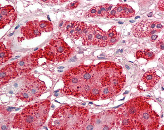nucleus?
<instances>
[{
    "instance_id": "nucleus-49",
    "label": "nucleus",
    "mask_w": 164,
    "mask_h": 130,
    "mask_svg": "<svg viewBox=\"0 0 164 130\" xmlns=\"http://www.w3.org/2000/svg\"><path fill=\"white\" fill-rule=\"evenodd\" d=\"M118 23H121V24H123V22H118Z\"/></svg>"
},
{
    "instance_id": "nucleus-38",
    "label": "nucleus",
    "mask_w": 164,
    "mask_h": 130,
    "mask_svg": "<svg viewBox=\"0 0 164 130\" xmlns=\"http://www.w3.org/2000/svg\"><path fill=\"white\" fill-rule=\"evenodd\" d=\"M164 28V26L161 25L160 22H157L156 26V28L158 29V30H162Z\"/></svg>"
},
{
    "instance_id": "nucleus-17",
    "label": "nucleus",
    "mask_w": 164,
    "mask_h": 130,
    "mask_svg": "<svg viewBox=\"0 0 164 130\" xmlns=\"http://www.w3.org/2000/svg\"><path fill=\"white\" fill-rule=\"evenodd\" d=\"M97 27L98 26L96 25H89L87 32L85 36L82 37V44L84 45L89 46L92 45Z\"/></svg>"
},
{
    "instance_id": "nucleus-7",
    "label": "nucleus",
    "mask_w": 164,
    "mask_h": 130,
    "mask_svg": "<svg viewBox=\"0 0 164 130\" xmlns=\"http://www.w3.org/2000/svg\"><path fill=\"white\" fill-rule=\"evenodd\" d=\"M90 118L94 125V129L103 130L113 129L116 124V110L104 111L93 115Z\"/></svg>"
},
{
    "instance_id": "nucleus-45",
    "label": "nucleus",
    "mask_w": 164,
    "mask_h": 130,
    "mask_svg": "<svg viewBox=\"0 0 164 130\" xmlns=\"http://www.w3.org/2000/svg\"><path fill=\"white\" fill-rule=\"evenodd\" d=\"M98 58H99V59H105V58H104V57H98Z\"/></svg>"
},
{
    "instance_id": "nucleus-9",
    "label": "nucleus",
    "mask_w": 164,
    "mask_h": 130,
    "mask_svg": "<svg viewBox=\"0 0 164 130\" xmlns=\"http://www.w3.org/2000/svg\"><path fill=\"white\" fill-rule=\"evenodd\" d=\"M43 50L40 49L34 54L26 56L17 60V68L19 74H26L39 65L38 60L43 57Z\"/></svg>"
},
{
    "instance_id": "nucleus-1",
    "label": "nucleus",
    "mask_w": 164,
    "mask_h": 130,
    "mask_svg": "<svg viewBox=\"0 0 164 130\" xmlns=\"http://www.w3.org/2000/svg\"><path fill=\"white\" fill-rule=\"evenodd\" d=\"M89 116L87 108L64 105L54 111L48 127L53 130H81Z\"/></svg>"
},
{
    "instance_id": "nucleus-23",
    "label": "nucleus",
    "mask_w": 164,
    "mask_h": 130,
    "mask_svg": "<svg viewBox=\"0 0 164 130\" xmlns=\"http://www.w3.org/2000/svg\"><path fill=\"white\" fill-rule=\"evenodd\" d=\"M39 27L42 32H49L52 31L54 28L53 25L50 21L46 20L40 21Z\"/></svg>"
},
{
    "instance_id": "nucleus-30",
    "label": "nucleus",
    "mask_w": 164,
    "mask_h": 130,
    "mask_svg": "<svg viewBox=\"0 0 164 130\" xmlns=\"http://www.w3.org/2000/svg\"><path fill=\"white\" fill-rule=\"evenodd\" d=\"M97 10L96 7H93L89 10L85 14V16L86 17H96Z\"/></svg>"
},
{
    "instance_id": "nucleus-22",
    "label": "nucleus",
    "mask_w": 164,
    "mask_h": 130,
    "mask_svg": "<svg viewBox=\"0 0 164 130\" xmlns=\"http://www.w3.org/2000/svg\"><path fill=\"white\" fill-rule=\"evenodd\" d=\"M135 11L126 4H123V11L120 15V18H129L134 17Z\"/></svg>"
},
{
    "instance_id": "nucleus-34",
    "label": "nucleus",
    "mask_w": 164,
    "mask_h": 130,
    "mask_svg": "<svg viewBox=\"0 0 164 130\" xmlns=\"http://www.w3.org/2000/svg\"><path fill=\"white\" fill-rule=\"evenodd\" d=\"M79 2L78 1L72 2L66 7V9H67V10H73L75 8H77V6L79 5Z\"/></svg>"
},
{
    "instance_id": "nucleus-50",
    "label": "nucleus",
    "mask_w": 164,
    "mask_h": 130,
    "mask_svg": "<svg viewBox=\"0 0 164 130\" xmlns=\"http://www.w3.org/2000/svg\"><path fill=\"white\" fill-rule=\"evenodd\" d=\"M64 68V67H59V68Z\"/></svg>"
},
{
    "instance_id": "nucleus-3",
    "label": "nucleus",
    "mask_w": 164,
    "mask_h": 130,
    "mask_svg": "<svg viewBox=\"0 0 164 130\" xmlns=\"http://www.w3.org/2000/svg\"><path fill=\"white\" fill-rule=\"evenodd\" d=\"M94 73L95 82L98 83L101 88L113 89L116 94L122 91L125 85L126 76L123 68L114 62L107 61L97 64L94 68Z\"/></svg>"
},
{
    "instance_id": "nucleus-20",
    "label": "nucleus",
    "mask_w": 164,
    "mask_h": 130,
    "mask_svg": "<svg viewBox=\"0 0 164 130\" xmlns=\"http://www.w3.org/2000/svg\"><path fill=\"white\" fill-rule=\"evenodd\" d=\"M135 56L137 59L144 58L147 61H150L155 58V54L150 49H145L137 51Z\"/></svg>"
},
{
    "instance_id": "nucleus-28",
    "label": "nucleus",
    "mask_w": 164,
    "mask_h": 130,
    "mask_svg": "<svg viewBox=\"0 0 164 130\" xmlns=\"http://www.w3.org/2000/svg\"><path fill=\"white\" fill-rule=\"evenodd\" d=\"M108 41H109V39H108L107 33L106 31H104L103 36L101 37L100 42L98 46L100 47H105L108 46Z\"/></svg>"
},
{
    "instance_id": "nucleus-39",
    "label": "nucleus",
    "mask_w": 164,
    "mask_h": 130,
    "mask_svg": "<svg viewBox=\"0 0 164 130\" xmlns=\"http://www.w3.org/2000/svg\"><path fill=\"white\" fill-rule=\"evenodd\" d=\"M158 35H153L151 36L150 37V41L152 42H154L156 40V39L158 38Z\"/></svg>"
},
{
    "instance_id": "nucleus-42",
    "label": "nucleus",
    "mask_w": 164,
    "mask_h": 130,
    "mask_svg": "<svg viewBox=\"0 0 164 130\" xmlns=\"http://www.w3.org/2000/svg\"><path fill=\"white\" fill-rule=\"evenodd\" d=\"M160 60L161 61V63L163 64V65H164V55L161 57V58Z\"/></svg>"
},
{
    "instance_id": "nucleus-32",
    "label": "nucleus",
    "mask_w": 164,
    "mask_h": 130,
    "mask_svg": "<svg viewBox=\"0 0 164 130\" xmlns=\"http://www.w3.org/2000/svg\"><path fill=\"white\" fill-rule=\"evenodd\" d=\"M114 8L115 9L116 12V17L117 18L120 17L121 14L123 11V4H118Z\"/></svg>"
},
{
    "instance_id": "nucleus-11",
    "label": "nucleus",
    "mask_w": 164,
    "mask_h": 130,
    "mask_svg": "<svg viewBox=\"0 0 164 130\" xmlns=\"http://www.w3.org/2000/svg\"><path fill=\"white\" fill-rule=\"evenodd\" d=\"M17 14L12 6L7 5L0 9V28L12 25L17 20Z\"/></svg>"
},
{
    "instance_id": "nucleus-18",
    "label": "nucleus",
    "mask_w": 164,
    "mask_h": 130,
    "mask_svg": "<svg viewBox=\"0 0 164 130\" xmlns=\"http://www.w3.org/2000/svg\"><path fill=\"white\" fill-rule=\"evenodd\" d=\"M101 88L98 83L94 82L91 86V90L87 97L90 100L96 101L101 99Z\"/></svg>"
},
{
    "instance_id": "nucleus-26",
    "label": "nucleus",
    "mask_w": 164,
    "mask_h": 130,
    "mask_svg": "<svg viewBox=\"0 0 164 130\" xmlns=\"http://www.w3.org/2000/svg\"><path fill=\"white\" fill-rule=\"evenodd\" d=\"M113 5L112 4H106L103 5L99 6L101 10L103 12L104 17H106L107 18H110V12L113 8Z\"/></svg>"
},
{
    "instance_id": "nucleus-43",
    "label": "nucleus",
    "mask_w": 164,
    "mask_h": 130,
    "mask_svg": "<svg viewBox=\"0 0 164 130\" xmlns=\"http://www.w3.org/2000/svg\"><path fill=\"white\" fill-rule=\"evenodd\" d=\"M153 12H151L150 13H149V14H147V16L149 17H150L153 16Z\"/></svg>"
},
{
    "instance_id": "nucleus-25",
    "label": "nucleus",
    "mask_w": 164,
    "mask_h": 130,
    "mask_svg": "<svg viewBox=\"0 0 164 130\" xmlns=\"http://www.w3.org/2000/svg\"><path fill=\"white\" fill-rule=\"evenodd\" d=\"M103 33H104V31L101 29L100 28H99V27H97L96 33L95 35L94 41L92 42V45H99V44L101 40V37L103 36Z\"/></svg>"
},
{
    "instance_id": "nucleus-46",
    "label": "nucleus",
    "mask_w": 164,
    "mask_h": 130,
    "mask_svg": "<svg viewBox=\"0 0 164 130\" xmlns=\"http://www.w3.org/2000/svg\"><path fill=\"white\" fill-rule=\"evenodd\" d=\"M140 18L139 16H137V17H135V20H136V19H137V18Z\"/></svg>"
},
{
    "instance_id": "nucleus-31",
    "label": "nucleus",
    "mask_w": 164,
    "mask_h": 130,
    "mask_svg": "<svg viewBox=\"0 0 164 130\" xmlns=\"http://www.w3.org/2000/svg\"><path fill=\"white\" fill-rule=\"evenodd\" d=\"M121 37V34L120 32H118L117 36L115 37L112 38V39H109L108 41V45L112 46L114 44H116V42L119 41Z\"/></svg>"
},
{
    "instance_id": "nucleus-10",
    "label": "nucleus",
    "mask_w": 164,
    "mask_h": 130,
    "mask_svg": "<svg viewBox=\"0 0 164 130\" xmlns=\"http://www.w3.org/2000/svg\"><path fill=\"white\" fill-rule=\"evenodd\" d=\"M27 81V84L23 88L28 91L36 99L41 96L46 89L45 82L35 76H29Z\"/></svg>"
},
{
    "instance_id": "nucleus-6",
    "label": "nucleus",
    "mask_w": 164,
    "mask_h": 130,
    "mask_svg": "<svg viewBox=\"0 0 164 130\" xmlns=\"http://www.w3.org/2000/svg\"><path fill=\"white\" fill-rule=\"evenodd\" d=\"M150 100V99L145 97H137L131 99L118 108L116 110V113L136 121L140 114L143 111L151 107V105L149 102Z\"/></svg>"
},
{
    "instance_id": "nucleus-33",
    "label": "nucleus",
    "mask_w": 164,
    "mask_h": 130,
    "mask_svg": "<svg viewBox=\"0 0 164 130\" xmlns=\"http://www.w3.org/2000/svg\"><path fill=\"white\" fill-rule=\"evenodd\" d=\"M156 48L159 49L160 51L164 50V36L161 39L158 40L156 42Z\"/></svg>"
},
{
    "instance_id": "nucleus-21",
    "label": "nucleus",
    "mask_w": 164,
    "mask_h": 130,
    "mask_svg": "<svg viewBox=\"0 0 164 130\" xmlns=\"http://www.w3.org/2000/svg\"><path fill=\"white\" fill-rule=\"evenodd\" d=\"M16 97L17 99H20V100L27 102L31 101L36 99L28 91L26 90L25 88L21 89L20 91L17 93Z\"/></svg>"
},
{
    "instance_id": "nucleus-13",
    "label": "nucleus",
    "mask_w": 164,
    "mask_h": 130,
    "mask_svg": "<svg viewBox=\"0 0 164 130\" xmlns=\"http://www.w3.org/2000/svg\"><path fill=\"white\" fill-rule=\"evenodd\" d=\"M17 65L16 60L2 68L0 71V81L1 86L19 76V74L17 71Z\"/></svg>"
},
{
    "instance_id": "nucleus-36",
    "label": "nucleus",
    "mask_w": 164,
    "mask_h": 130,
    "mask_svg": "<svg viewBox=\"0 0 164 130\" xmlns=\"http://www.w3.org/2000/svg\"><path fill=\"white\" fill-rule=\"evenodd\" d=\"M116 12L115 9V8H112L111 11L110 12L109 17L110 18H114L116 17Z\"/></svg>"
},
{
    "instance_id": "nucleus-19",
    "label": "nucleus",
    "mask_w": 164,
    "mask_h": 130,
    "mask_svg": "<svg viewBox=\"0 0 164 130\" xmlns=\"http://www.w3.org/2000/svg\"><path fill=\"white\" fill-rule=\"evenodd\" d=\"M13 53L10 49L6 48L3 42H0V62L1 64L5 63L9 60L12 56Z\"/></svg>"
},
{
    "instance_id": "nucleus-47",
    "label": "nucleus",
    "mask_w": 164,
    "mask_h": 130,
    "mask_svg": "<svg viewBox=\"0 0 164 130\" xmlns=\"http://www.w3.org/2000/svg\"><path fill=\"white\" fill-rule=\"evenodd\" d=\"M126 67H127L128 70H129V67H128V66L126 65Z\"/></svg>"
},
{
    "instance_id": "nucleus-35",
    "label": "nucleus",
    "mask_w": 164,
    "mask_h": 130,
    "mask_svg": "<svg viewBox=\"0 0 164 130\" xmlns=\"http://www.w3.org/2000/svg\"><path fill=\"white\" fill-rule=\"evenodd\" d=\"M158 10L161 11H164V1H160L158 3Z\"/></svg>"
},
{
    "instance_id": "nucleus-24",
    "label": "nucleus",
    "mask_w": 164,
    "mask_h": 130,
    "mask_svg": "<svg viewBox=\"0 0 164 130\" xmlns=\"http://www.w3.org/2000/svg\"><path fill=\"white\" fill-rule=\"evenodd\" d=\"M86 25V23L84 22H78L77 21V23L75 26V35L73 38V40H77L79 39L80 37H82V32L83 30L85 25Z\"/></svg>"
},
{
    "instance_id": "nucleus-15",
    "label": "nucleus",
    "mask_w": 164,
    "mask_h": 130,
    "mask_svg": "<svg viewBox=\"0 0 164 130\" xmlns=\"http://www.w3.org/2000/svg\"><path fill=\"white\" fill-rule=\"evenodd\" d=\"M151 21L144 20L137 22L132 27V32L135 37L139 38L148 37L149 33L151 29L150 28Z\"/></svg>"
},
{
    "instance_id": "nucleus-8",
    "label": "nucleus",
    "mask_w": 164,
    "mask_h": 130,
    "mask_svg": "<svg viewBox=\"0 0 164 130\" xmlns=\"http://www.w3.org/2000/svg\"><path fill=\"white\" fill-rule=\"evenodd\" d=\"M136 121L139 122L145 130H156L160 126V117L152 109V106L143 111Z\"/></svg>"
},
{
    "instance_id": "nucleus-29",
    "label": "nucleus",
    "mask_w": 164,
    "mask_h": 130,
    "mask_svg": "<svg viewBox=\"0 0 164 130\" xmlns=\"http://www.w3.org/2000/svg\"><path fill=\"white\" fill-rule=\"evenodd\" d=\"M116 26H113L107 32L109 40L117 36L118 32L116 31Z\"/></svg>"
},
{
    "instance_id": "nucleus-12",
    "label": "nucleus",
    "mask_w": 164,
    "mask_h": 130,
    "mask_svg": "<svg viewBox=\"0 0 164 130\" xmlns=\"http://www.w3.org/2000/svg\"><path fill=\"white\" fill-rule=\"evenodd\" d=\"M115 126L117 129L120 130H145V127L138 122L129 117L118 115L117 113Z\"/></svg>"
},
{
    "instance_id": "nucleus-40",
    "label": "nucleus",
    "mask_w": 164,
    "mask_h": 130,
    "mask_svg": "<svg viewBox=\"0 0 164 130\" xmlns=\"http://www.w3.org/2000/svg\"><path fill=\"white\" fill-rule=\"evenodd\" d=\"M157 21H151V25H150V28L151 30H154L156 28V26Z\"/></svg>"
},
{
    "instance_id": "nucleus-37",
    "label": "nucleus",
    "mask_w": 164,
    "mask_h": 130,
    "mask_svg": "<svg viewBox=\"0 0 164 130\" xmlns=\"http://www.w3.org/2000/svg\"><path fill=\"white\" fill-rule=\"evenodd\" d=\"M96 10H97V13H96V17H104L103 12L101 10L100 7L96 6Z\"/></svg>"
},
{
    "instance_id": "nucleus-41",
    "label": "nucleus",
    "mask_w": 164,
    "mask_h": 130,
    "mask_svg": "<svg viewBox=\"0 0 164 130\" xmlns=\"http://www.w3.org/2000/svg\"><path fill=\"white\" fill-rule=\"evenodd\" d=\"M65 22V21H61L60 22H59V27H60V28H63Z\"/></svg>"
},
{
    "instance_id": "nucleus-48",
    "label": "nucleus",
    "mask_w": 164,
    "mask_h": 130,
    "mask_svg": "<svg viewBox=\"0 0 164 130\" xmlns=\"http://www.w3.org/2000/svg\"><path fill=\"white\" fill-rule=\"evenodd\" d=\"M130 22H134V21L132 20V21H130Z\"/></svg>"
},
{
    "instance_id": "nucleus-44",
    "label": "nucleus",
    "mask_w": 164,
    "mask_h": 130,
    "mask_svg": "<svg viewBox=\"0 0 164 130\" xmlns=\"http://www.w3.org/2000/svg\"><path fill=\"white\" fill-rule=\"evenodd\" d=\"M57 94H54V96H57L59 95V94H58V93H56Z\"/></svg>"
},
{
    "instance_id": "nucleus-5",
    "label": "nucleus",
    "mask_w": 164,
    "mask_h": 130,
    "mask_svg": "<svg viewBox=\"0 0 164 130\" xmlns=\"http://www.w3.org/2000/svg\"><path fill=\"white\" fill-rule=\"evenodd\" d=\"M14 129L38 130L40 129L36 118V104L29 105L14 116L12 122Z\"/></svg>"
},
{
    "instance_id": "nucleus-27",
    "label": "nucleus",
    "mask_w": 164,
    "mask_h": 130,
    "mask_svg": "<svg viewBox=\"0 0 164 130\" xmlns=\"http://www.w3.org/2000/svg\"><path fill=\"white\" fill-rule=\"evenodd\" d=\"M77 21H65L64 26L62 28V31L64 33L66 34L71 28L75 26Z\"/></svg>"
},
{
    "instance_id": "nucleus-14",
    "label": "nucleus",
    "mask_w": 164,
    "mask_h": 130,
    "mask_svg": "<svg viewBox=\"0 0 164 130\" xmlns=\"http://www.w3.org/2000/svg\"><path fill=\"white\" fill-rule=\"evenodd\" d=\"M39 20L30 21L21 28V34L27 40L32 39L41 36V31L39 27Z\"/></svg>"
},
{
    "instance_id": "nucleus-2",
    "label": "nucleus",
    "mask_w": 164,
    "mask_h": 130,
    "mask_svg": "<svg viewBox=\"0 0 164 130\" xmlns=\"http://www.w3.org/2000/svg\"><path fill=\"white\" fill-rule=\"evenodd\" d=\"M95 65H80L70 68L62 76L64 86L63 92L68 96L77 98L82 97L84 87L95 82Z\"/></svg>"
},
{
    "instance_id": "nucleus-4",
    "label": "nucleus",
    "mask_w": 164,
    "mask_h": 130,
    "mask_svg": "<svg viewBox=\"0 0 164 130\" xmlns=\"http://www.w3.org/2000/svg\"><path fill=\"white\" fill-rule=\"evenodd\" d=\"M72 52L70 47L61 37L52 39L49 45L45 47L43 57L52 62L65 61Z\"/></svg>"
},
{
    "instance_id": "nucleus-16",
    "label": "nucleus",
    "mask_w": 164,
    "mask_h": 130,
    "mask_svg": "<svg viewBox=\"0 0 164 130\" xmlns=\"http://www.w3.org/2000/svg\"><path fill=\"white\" fill-rule=\"evenodd\" d=\"M160 77L156 74L155 70H150L145 72L141 81L146 85L148 90H150L158 83Z\"/></svg>"
}]
</instances>
